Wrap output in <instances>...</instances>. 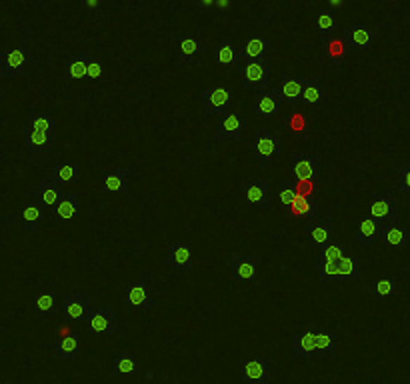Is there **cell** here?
<instances>
[{"mask_svg":"<svg viewBox=\"0 0 410 384\" xmlns=\"http://www.w3.org/2000/svg\"><path fill=\"white\" fill-rule=\"evenodd\" d=\"M371 218L383 226H392L398 221V200L395 192H373L371 194Z\"/></svg>","mask_w":410,"mask_h":384,"instance_id":"6da1fadb","label":"cell"},{"mask_svg":"<svg viewBox=\"0 0 410 384\" xmlns=\"http://www.w3.org/2000/svg\"><path fill=\"white\" fill-rule=\"evenodd\" d=\"M87 328L92 335H116L118 333L116 310L112 306H92L87 318Z\"/></svg>","mask_w":410,"mask_h":384,"instance_id":"7a4b0ae2","label":"cell"},{"mask_svg":"<svg viewBox=\"0 0 410 384\" xmlns=\"http://www.w3.org/2000/svg\"><path fill=\"white\" fill-rule=\"evenodd\" d=\"M126 304L130 309L150 310L156 304V290L150 280H132L126 286Z\"/></svg>","mask_w":410,"mask_h":384,"instance_id":"3957f363","label":"cell"},{"mask_svg":"<svg viewBox=\"0 0 410 384\" xmlns=\"http://www.w3.org/2000/svg\"><path fill=\"white\" fill-rule=\"evenodd\" d=\"M214 138L218 142H242L244 140V118L235 112L218 116Z\"/></svg>","mask_w":410,"mask_h":384,"instance_id":"277c9868","label":"cell"},{"mask_svg":"<svg viewBox=\"0 0 410 384\" xmlns=\"http://www.w3.org/2000/svg\"><path fill=\"white\" fill-rule=\"evenodd\" d=\"M256 256L254 254H244V256H230L228 261V280L230 283H254L256 276H259V271H256Z\"/></svg>","mask_w":410,"mask_h":384,"instance_id":"5b68a950","label":"cell"},{"mask_svg":"<svg viewBox=\"0 0 410 384\" xmlns=\"http://www.w3.org/2000/svg\"><path fill=\"white\" fill-rule=\"evenodd\" d=\"M164 262L174 273H185L194 266L192 248L188 242H170L164 248Z\"/></svg>","mask_w":410,"mask_h":384,"instance_id":"8992f818","label":"cell"},{"mask_svg":"<svg viewBox=\"0 0 410 384\" xmlns=\"http://www.w3.org/2000/svg\"><path fill=\"white\" fill-rule=\"evenodd\" d=\"M254 152H256L259 168H266V164L274 154H282V144L280 140L271 137L268 128H256L254 130Z\"/></svg>","mask_w":410,"mask_h":384,"instance_id":"52a82bcc","label":"cell"},{"mask_svg":"<svg viewBox=\"0 0 410 384\" xmlns=\"http://www.w3.org/2000/svg\"><path fill=\"white\" fill-rule=\"evenodd\" d=\"M323 161L314 152H299L292 154V173L294 180H318Z\"/></svg>","mask_w":410,"mask_h":384,"instance_id":"ba28073f","label":"cell"},{"mask_svg":"<svg viewBox=\"0 0 410 384\" xmlns=\"http://www.w3.org/2000/svg\"><path fill=\"white\" fill-rule=\"evenodd\" d=\"M268 61H249L242 62L240 75H242V88L244 90H262L266 87V76H268Z\"/></svg>","mask_w":410,"mask_h":384,"instance_id":"9c48e42d","label":"cell"},{"mask_svg":"<svg viewBox=\"0 0 410 384\" xmlns=\"http://www.w3.org/2000/svg\"><path fill=\"white\" fill-rule=\"evenodd\" d=\"M282 94L278 88H262L256 90V102H254V116L256 118H266V116H276L282 111Z\"/></svg>","mask_w":410,"mask_h":384,"instance_id":"30bf717a","label":"cell"},{"mask_svg":"<svg viewBox=\"0 0 410 384\" xmlns=\"http://www.w3.org/2000/svg\"><path fill=\"white\" fill-rule=\"evenodd\" d=\"M26 75L25 49H8L0 52V76L2 78H20Z\"/></svg>","mask_w":410,"mask_h":384,"instance_id":"8fae6325","label":"cell"},{"mask_svg":"<svg viewBox=\"0 0 410 384\" xmlns=\"http://www.w3.org/2000/svg\"><path fill=\"white\" fill-rule=\"evenodd\" d=\"M333 228H335V224H333L330 214H318L316 218L306 223V238L311 244H318L321 248H324L333 242Z\"/></svg>","mask_w":410,"mask_h":384,"instance_id":"7c38bea8","label":"cell"},{"mask_svg":"<svg viewBox=\"0 0 410 384\" xmlns=\"http://www.w3.org/2000/svg\"><path fill=\"white\" fill-rule=\"evenodd\" d=\"M242 383L244 384H271V360L254 357L242 362Z\"/></svg>","mask_w":410,"mask_h":384,"instance_id":"4fadbf2b","label":"cell"},{"mask_svg":"<svg viewBox=\"0 0 410 384\" xmlns=\"http://www.w3.org/2000/svg\"><path fill=\"white\" fill-rule=\"evenodd\" d=\"M230 106H232V100H230L228 90H224V88H206L204 90V114L206 116L218 118L223 114H228Z\"/></svg>","mask_w":410,"mask_h":384,"instance_id":"5bb4252c","label":"cell"},{"mask_svg":"<svg viewBox=\"0 0 410 384\" xmlns=\"http://www.w3.org/2000/svg\"><path fill=\"white\" fill-rule=\"evenodd\" d=\"M92 310V302L87 295H64L63 316L64 321H87Z\"/></svg>","mask_w":410,"mask_h":384,"instance_id":"9a60e30c","label":"cell"},{"mask_svg":"<svg viewBox=\"0 0 410 384\" xmlns=\"http://www.w3.org/2000/svg\"><path fill=\"white\" fill-rule=\"evenodd\" d=\"M268 188L271 182L264 178H247L242 182V197L256 209H268Z\"/></svg>","mask_w":410,"mask_h":384,"instance_id":"2e32d148","label":"cell"},{"mask_svg":"<svg viewBox=\"0 0 410 384\" xmlns=\"http://www.w3.org/2000/svg\"><path fill=\"white\" fill-rule=\"evenodd\" d=\"M63 182L54 180V178H42L37 186V199L40 206H46V209H54L56 202L63 199L64 188Z\"/></svg>","mask_w":410,"mask_h":384,"instance_id":"e0dca14e","label":"cell"},{"mask_svg":"<svg viewBox=\"0 0 410 384\" xmlns=\"http://www.w3.org/2000/svg\"><path fill=\"white\" fill-rule=\"evenodd\" d=\"M344 40H347L348 49L354 52H368L373 47V37H371V28L366 25H352L344 28Z\"/></svg>","mask_w":410,"mask_h":384,"instance_id":"ac0fdd59","label":"cell"},{"mask_svg":"<svg viewBox=\"0 0 410 384\" xmlns=\"http://www.w3.org/2000/svg\"><path fill=\"white\" fill-rule=\"evenodd\" d=\"M128 188V168L126 166H111L102 174V185L100 190L111 194V192H126Z\"/></svg>","mask_w":410,"mask_h":384,"instance_id":"d6986e66","label":"cell"},{"mask_svg":"<svg viewBox=\"0 0 410 384\" xmlns=\"http://www.w3.org/2000/svg\"><path fill=\"white\" fill-rule=\"evenodd\" d=\"M25 149L30 156L49 154L52 150V132H40L25 128Z\"/></svg>","mask_w":410,"mask_h":384,"instance_id":"ffe728a7","label":"cell"},{"mask_svg":"<svg viewBox=\"0 0 410 384\" xmlns=\"http://www.w3.org/2000/svg\"><path fill=\"white\" fill-rule=\"evenodd\" d=\"M268 40L266 38H249L242 42V49L237 54L238 62L266 61L268 58Z\"/></svg>","mask_w":410,"mask_h":384,"instance_id":"44dd1931","label":"cell"},{"mask_svg":"<svg viewBox=\"0 0 410 384\" xmlns=\"http://www.w3.org/2000/svg\"><path fill=\"white\" fill-rule=\"evenodd\" d=\"M292 348H294V359L316 360L318 359L316 333H302V335H294L292 336Z\"/></svg>","mask_w":410,"mask_h":384,"instance_id":"7402d4cb","label":"cell"},{"mask_svg":"<svg viewBox=\"0 0 410 384\" xmlns=\"http://www.w3.org/2000/svg\"><path fill=\"white\" fill-rule=\"evenodd\" d=\"M385 226L374 218H359L356 224V240L359 244H380Z\"/></svg>","mask_w":410,"mask_h":384,"instance_id":"603a6c76","label":"cell"},{"mask_svg":"<svg viewBox=\"0 0 410 384\" xmlns=\"http://www.w3.org/2000/svg\"><path fill=\"white\" fill-rule=\"evenodd\" d=\"M306 78L309 76H282L280 78V94H282V100L286 104H294V102H300L302 99V90H304V85H306Z\"/></svg>","mask_w":410,"mask_h":384,"instance_id":"cb8c5ba5","label":"cell"},{"mask_svg":"<svg viewBox=\"0 0 410 384\" xmlns=\"http://www.w3.org/2000/svg\"><path fill=\"white\" fill-rule=\"evenodd\" d=\"M282 214L285 216H292V218H304L309 223L312 218H316L318 214H323V209H321V204L316 200L299 197V199L294 200V204L286 212H282Z\"/></svg>","mask_w":410,"mask_h":384,"instance_id":"d4e9b609","label":"cell"},{"mask_svg":"<svg viewBox=\"0 0 410 384\" xmlns=\"http://www.w3.org/2000/svg\"><path fill=\"white\" fill-rule=\"evenodd\" d=\"M204 49H206V40L202 37L185 38V40L178 42V61L182 64H190L197 54L204 52Z\"/></svg>","mask_w":410,"mask_h":384,"instance_id":"484cf974","label":"cell"},{"mask_svg":"<svg viewBox=\"0 0 410 384\" xmlns=\"http://www.w3.org/2000/svg\"><path fill=\"white\" fill-rule=\"evenodd\" d=\"M78 194L76 192H64L63 199L56 202V206L50 211V214L54 218H63V221H70L75 218L76 211H78Z\"/></svg>","mask_w":410,"mask_h":384,"instance_id":"4316f807","label":"cell"},{"mask_svg":"<svg viewBox=\"0 0 410 384\" xmlns=\"http://www.w3.org/2000/svg\"><path fill=\"white\" fill-rule=\"evenodd\" d=\"M88 64H90V56H88L87 50H80V52H76V56L73 61L68 62V64H64L63 73L66 78H70V80H80V78H85L87 76L88 70Z\"/></svg>","mask_w":410,"mask_h":384,"instance_id":"83f0119b","label":"cell"},{"mask_svg":"<svg viewBox=\"0 0 410 384\" xmlns=\"http://www.w3.org/2000/svg\"><path fill=\"white\" fill-rule=\"evenodd\" d=\"M280 126L288 128L290 132H294L297 137L306 140L309 138V118L300 112H290L280 116Z\"/></svg>","mask_w":410,"mask_h":384,"instance_id":"f1b7e54d","label":"cell"},{"mask_svg":"<svg viewBox=\"0 0 410 384\" xmlns=\"http://www.w3.org/2000/svg\"><path fill=\"white\" fill-rule=\"evenodd\" d=\"M324 56L335 64H344L348 58V44L344 38H333L330 42L323 44Z\"/></svg>","mask_w":410,"mask_h":384,"instance_id":"f546056e","label":"cell"},{"mask_svg":"<svg viewBox=\"0 0 410 384\" xmlns=\"http://www.w3.org/2000/svg\"><path fill=\"white\" fill-rule=\"evenodd\" d=\"M78 352V335L70 333L68 336H64L63 340L52 348V359L54 360H70L75 359Z\"/></svg>","mask_w":410,"mask_h":384,"instance_id":"4dcf8cb0","label":"cell"},{"mask_svg":"<svg viewBox=\"0 0 410 384\" xmlns=\"http://www.w3.org/2000/svg\"><path fill=\"white\" fill-rule=\"evenodd\" d=\"M409 242H410L409 230L400 228L397 224L385 226L383 238H380V244H385V247H402V244H409Z\"/></svg>","mask_w":410,"mask_h":384,"instance_id":"1f68e13d","label":"cell"},{"mask_svg":"<svg viewBox=\"0 0 410 384\" xmlns=\"http://www.w3.org/2000/svg\"><path fill=\"white\" fill-rule=\"evenodd\" d=\"M338 280L340 283H354L359 280V259L356 256H344L338 262Z\"/></svg>","mask_w":410,"mask_h":384,"instance_id":"d6a6232c","label":"cell"},{"mask_svg":"<svg viewBox=\"0 0 410 384\" xmlns=\"http://www.w3.org/2000/svg\"><path fill=\"white\" fill-rule=\"evenodd\" d=\"M398 292V285L395 280H374L371 285L366 286V290H364V295L368 298H376V297H392V295H397Z\"/></svg>","mask_w":410,"mask_h":384,"instance_id":"836d02e7","label":"cell"},{"mask_svg":"<svg viewBox=\"0 0 410 384\" xmlns=\"http://www.w3.org/2000/svg\"><path fill=\"white\" fill-rule=\"evenodd\" d=\"M216 62L223 64V66H228V64H235L237 61V54L232 50V42H230V37L218 38V50H216Z\"/></svg>","mask_w":410,"mask_h":384,"instance_id":"e575fe53","label":"cell"},{"mask_svg":"<svg viewBox=\"0 0 410 384\" xmlns=\"http://www.w3.org/2000/svg\"><path fill=\"white\" fill-rule=\"evenodd\" d=\"M344 256H347V244H344V242H330V244H326L324 248H321L318 261L336 262V264H338Z\"/></svg>","mask_w":410,"mask_h":384,"instance_id":"d590c367","label":"cell"},{"mask_svg":"<svg viewBox=\"0 0 410 384\" xmlns=\"http://www.w3.org/2000/svg\"><path fill=\"white\" fill-rule=\"evenodd\" d=\"M318 359H335V333H316Z\"/></svg>","mask_w":410,"mask_h":384,"instance_id":"8d00e7d4","label":"cell"},{"mask_svg":"<svg viewBox=\"0 0 410 384\" xmlns=\"http://www.w3.org/2000/svg\"><path fill=\"white\" fill-rule=\"evenodd\" d=\"M321 90H323V82L321 78L316 76H309L306 78V85H304V90H302V99L300 102H306V104H316L321 100Z\"/></svg>","mask_w":410,"mask_h":384,"instance_id":"74e56055","label":"cell"},{"mask_svg":"<svg viewBox=\"0 0 410 384\" xmlns=\"http://www.w3.org/2000/svg\"><path fill=\"white\" fill-rule=\"evenodd\" d=\"M297 199H299V192H297L294 180H290V178L282 180V185H280V209H282V212L288 211Z\"/></svg>","mask_w":410,"mask_h":384,"instance_id":"f35d334b","label":"cell"},{"mask_svg":"<svg viewBox=\"0 0 410 384\" xmlns=\"http://www.w3.org/2000/svg\"><path fill=\"white\" fill-rule=\"evenodd\" d=\"M23 218H25L26 235H37L38 226H40V209L37 204H26Z\"/></svg>","mask_w":410,"mask_h":384,"instance_id":"ab89813d","label":"cell"},{"mask_svg":"<svg viewBox=\"0 0 410 384\" xmlns=\"http://www.w3.org/2000/svg\"><path fill=\"white\" fill-rule=\"evenodd\" d=\"M50 178L58 180V182H75L78 180V171L70 164H56L50 168Z\"/></svg>","mask_w":410,"mask_h":384,"instance_id":"60d3db41","label":"cell"},{"mask_svg":"<svg viewBox=\"0 0 410 384\" xmlns=\"http://www.w3.org/2000/svg\"><path fill=\"white\" fill-rule=\"evenodd\" d=\"M318 30H321V38H323V44L330 42L335 38V18L328 11H323L318 14Z\"/></svg>","mask_w":410,"mask_h":384,"instance_id":"b9f144b4","label":"cell"},{"mask_svg":"<svg viewBox=\"0 0 410 384\" xmlns=\"http://www.w3.org/2000/svg\"><path fill=\"white\" fill-rule=\"evenodd\" d=\"M25 128H30V130H40V132H52L50 130V114L44 112V114H30L26 118Z\"/></svg>","mask_w":410,"mask_h":384,"instance_id":"7bdbcfd3","label":"cell"},{"mask_svg":"<svg viewBox=\"0 0 410 384\" xmlns=\"http://www.w3.org/2000/svg\"><path fill=\"white\" fill-rule=\"evenodd\" d=\"M114 371L120 372V374H132V372L142 371V360L118 357V359L114 360Z\"/></svg>","mask_w":410,"mask_h":384,"instance_id":"ee69618b","label":"cell"},{"mask_svg":"<svg viewBox=\"0 0 410 384\" xmlns=\"http://www.w3.org/2000/svg\"><path fill=\"white\" fill-rule=\"evenodd\" d=\"M294 185H297L299 197L302 199H314L321 192V185L316 180H294Z\"/></svg>","mask_w":410,"mask_h":384,"instance_id":"f6af8a7d","label":"cell"},{"mask_svg":"<svg viewBox=\"0 0 410 384\" xmlns=\"http://www.w3.org/2000/svg\"><path fill=\"white\" fill-rule=\"evenodd\" d=\"M318 280H321V283L338 280V264H336V262L318 261Z\"/></svg>","mask_w":410,"mask_h":384,"instance_id":"bcb514c9","label":"cell"},{"mask_svg":"<svg viewBox=\"0 0 410 384\" xmlns=\"http://www.w3.org/2000/svg\"><path fill=\"white\" fill-rule=\"evenodd\" d=\"M395 186L400 192H410V164L400 166L395 174Z\"/></svg>","mask_w":410,"mask_h":384,"instance_id":"7dc6e473","label":"cell"},{"mask_svg":"<svg viewBox=\"0 0 410 384\" xmlns=\"http://www.w3.org/2000/svg\"><path fill=\"white\" fill-rule=\"evenodd\" d=\"M52 297L50 295H46V292H42V295H38L37 298V309H38V314H42V316H46V318H50V314H52Z\"/></svg>","mask_w":410,"mask_h":384,"instance_id":"c3c4849f","label":"cell"},{"mask_svg":"<svg viewBox=\"0 0 410 384\" xmlns=\"http://www.w3.org/2000/svg\"><path fill=\"white\" fill-rule=\"evenodd\" d=\"M100 75H102V66H100L97 61H90V64H88V70H87L88 78H90V80H97Z\"/></svg>","mask_w":410,"mask_h":384,"instance_id":"681fc988","label":"cell"},{"mask_svg":"<svg viewBox=\"0 0 410 384\" xmlns=\"http://www.w3.org/2000/svg\"><path fill=\"white\" fill-rule=\"evenodd\" d=\"M340 6H342V2H333V0L326 2V8H330V11H336V8H340Z\"/></svg>","mask_w":410,"mask_h":384,"instance_id":"f907efd6","label":"cell"},{"mask_svg":"<svg viewBox=\"0 0 410 384\" xmlns=\"http://www.w3.org/2000/svg\"><path fill=\"white\" fill-rule=\"evenodd\" d=\"M409 164H410V154H409Z\"/></svg>","mask_w":410,"mask_h":384,"instance_id":"816d5d0a","label":"cell"},{"mask_svg":"<svg viewBox=\"0 0 410 384\" xmlns=\"http://www.w3.org/2000/svg\"><path fill=\"white\" fill-rule=\"evenodd\" d=\"M168 384H178V383H168Z\"/></svg>","mask_w":410,"mask_h":384,"instance_id":"f5cc1de1","label":"cell"}]
</instances>
